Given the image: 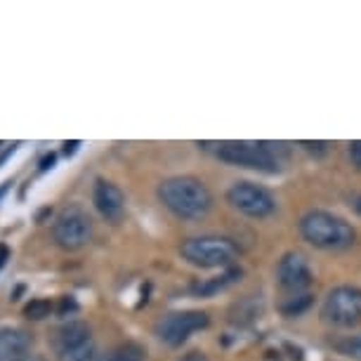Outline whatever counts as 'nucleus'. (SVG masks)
Segmentation results:
<instances>
[{"label": "nucleus", "mask_w": 361, "mask_h": 361, "mask_svg": "<svg viewBox=\"0 0 361 361\" xmlns=\"http://www.w3.org/2000/svg\"><path fill=\"white\" fill-rule=\"evenodd\" d=\"M5 192H8V185H3V187H0V199H3V194Z\"/></svg>", "instance_id": "24"}, {"label": "nucleus", "mask_w": 361, "mask_h": 361, "mask_svg": "<svg viewBox=\"0 0 361 361\" xmlns=\"http://www.w3.org/2000/svg\"><path fill=\"white\" fill-rule=\"evenodd\" d=\"M336 350L354 361H361V336H347L336 343Z\"/></svg>", "instance_id": "16"}, {"label": "nucleus", "mask_w": 361, "mask_h": 361, "mask_svg": "<svg viewBox=\"0 0 361 361\" xmlns=\"http://www.w3.org/2000/svg\"><path fill=\"white\" fill-rule=\"evenodd\" d=\"M210 319L206 312L185 310V312H170L156 324V338L168 347H180L187 343L196 331L208 329Z\"/></svg>", "instance_id": "9"}, {"label": "nucleus", "mask_w": 361, "mask_h": 361, "mask_svg": "<svg viewBox=\"0 0 361 361\" xmlns=\"http://www.w3.org/2000/svg\"><path fill=\"white\" fill-rule=\"evenodd\" d=\"M238 279H241V269L229 267L227 271H222L220 276H210V279H203V281H199V283H194L192 293L199 298H213V295H217V293L231 288Z\"/></svg>", "instance_id": "13"}, {"label": "nucleus", "mask_w": 361, "mask_h": 361, "mask_svg": "<svg viewBox=\"0 0 361 361\" xmlns=\"http://www.w3.org/2000/svg\"><path fill=\"white\" fill-rule=\"evenodd\" d=\"M276 279H279V286L286 290H305L314 281V274H312L307 257L293 250V253H286L281 260H279Z\"/></svg>", "instance_id": "10"}, {"label": "nucleus", "mask_w": 361, "mask_h": 361, "mask_svg": "<svg viewBox=\"0 0 361 361\" xmlns=\"http://www.w3.org/2000/svg\"><path fill=\"white\" fill-rule=\"evenodd\" d=\"M76 310H78L76 300H73V298H69V295H66V298H62V300H59V305H57V314H59V317L73 314V312H76Z\"/></svg>", "instance_id": "18"}, {"label": "nucleus", "mask_w": 361, "mask_h": 361, "mask_svg": "<svg viewBox=\"0 0 361 361\" xmlns=\"http://www.w3.org/2000/svg\"><path fill=\"white\" fill-rule=\"evenodd\" d=\"M80 145V142H66V145H64V152L66 154H73V152H76V147Z\"/></svg>", "instance_id": "23"}, {"label": "nucleus", "mask_w": 361, "mask_h": 361, "mask_svg": "<svg viewBox=\"0 0 361 361\" xmlns=\"http://www.w3.org/2000/svg\"><path fill=\"white\" fill-rule=\"evenodd\" d=\"M350 156H352V161L361 168V142H354V145L350 147Z\"/></svg>", "instance_id": "19"}, {"label": "nucleus", "mask_w": 361, "mask_h": 361, "mask_svg": "<svg viewBox=\"0 0 361 361\" xmlns=\"http://www.w3.org/2000/svg\"><path fill=\"white\" fill-rule=\"evenodd\" d=\"M217 159L229 163V166L260 170V173H276L279 170V161L271 154V149L257 145V142H224L217 149Z\"/></svg>", "instance_id": "7"}, {"label": "nucleus", "mask_w": 361, "mask_h": 361, "mask_svg": "<svg viewBox=\"0 0 361 361\" xmlns=\"http://www.w3.org/2000/svg\"><path fill=\"white\" fill-rule=\"evenodd\" d=\"M29 361H36V359H29Z\"/></svg>", "instance_id": "26"}, {"label": "nucleus", "mask_w": 361, "mask_h": 361, "mask_svg": "<svg viewBox=\"0 0 361 361\" xmlns=\"http://www.w3.org/2000/svg\"><path fill=\"white\" fill-rule=\"evenodd\" d=\"M52 310H54V305L47 298H33L24 307V317L31 319V322H43V319L52 314Z\"/></svg>", "instance_id": "15"}, {"label": "nucleus", "mask_w": 361, "mask_h": 361, "mask_svg": "<svg viewBox=\"0 0 361 361\" xmlns=\"http://www.w3.org/2000/svg\"><path fill=\"white\" fill-rule=\"evenodd\" d=\"M102 361H145V350L135 343H126L114 347Z\"/></svg>", "instance_id": "14"}, {"label": "nucleus", "mask_w": 361, "mask_h": 361, "mask_svg": "<svg viewBox=\"0 0 361 361\" xmlns=\"http://www.w3.org/2000/svg\"><path fill=\"white\" fill-rule=\"evenodd\" d=\"M354 208H357V210H359V213H361V199H359L357 203H354Z\"/></svg>", "instance_id": "25"}, {"label": "nucleus", "mask_w": 361, "mask_h": 361, "mask_svg": "<svg viewBox=\"0 0 361 361\" xmlns=\"http://www.w3.org/2000/svg\"><path fill=\"white\" fill-rule=\"evenodd\" d=\"M324 322L338 329H352L361 324V288L357 286H338L324 300Z\"/></svg>", "instance_id": "6"}, {"label": "nucleus", "mask_w": 361, "mask_h": 361, "mask_svg": "<svg viewBox=\"0 0 361 361\" xmlns=\"http://www.w3.org/2000/svg\"><path fill=\"white\" fill-rule=\"evenodd\" d=\"M52 238L62 250H80L90 243L92 238V220L80 206H66L59 210L52 224Z\"/></svg>", "instance_id": "4"}, {"label": "nucleus", "mask_w": 361, "mask_h": 361, "mask_svg": "<svg viewBox=\"0 0 361 361\" xmlns=\"http://www.w3.org/2000/svg\"><path fill=\"white\" fill-rule=\"evenodd\" d=\"M57 361H94V340L90 326L71 322L54 333Z\"/></svg>", "instance_id": "8"}, {"label": "nucleus", "mask_w": 361, "mask_h": 361, "mask_svg": "<svg viewBox=\"0 0 361 361\" xmlns=\"http://www.w3.org/2000/svg\"><path fill=\"white\" fill-rule=\"evenodd\" d=\"M159 199L170 213L182 220H201L213 208V194L199 177L175 175L159 185Z\"/></svg>", "instance_id": "1"}, {"label": "nucleus", "mask_w": 361, "mask_h": 361, "mask_svg": "<svg viewBox=\"0 0 361 361\" xmlns=\"http://www.w3.org/2000/svg\"><path fill=\"white\" fill-rule=\"evenodd\" d=\"M312 305V295H300V298H293L288 300V302L283 305V314H288V317H298V314H302L305 310H307Z\"/></svg>", "instance_id": "17"}, {"label": "nucleus", "mask_w": 361, "mask_h": 361, "mask_svg": "<svg viewBox=\"0 0 361 361\" xmlns=\"http://www.w3.org/2000/svg\"><path fill=\"white\" fill-rule=\"evenodd\" d=\"M227 201L234 210L246 217H253V220H264V217L276 213V199L269 189L255 185V182H234L227 189Z\"/></svg>", "instance_id": "5"}, {"label": "nucleus", "mask_w": 361, "mask_h": 361, "mask_svg": "<svg viewBox=\"0 0 361 361\" xmlns=\"http://www.w3.org/2000/svg\"><path fill=\"white\" fill-rule=\"evenodd\" d=\"M92 203H94V208H97V213L109 222H121V217L126 215V196L109 180L94 182Z\"/></svg>", "instance_id": "11"}, {"label": "nucleus", "mask_w": 361, "mask_h": 361, "mask_svg": "<svg viewBox=\"0 0 361 361\" xmlns=\"http://www.w3.org/2000/svg\"><path fill=\"white\" fill-rule=\"evenodd\" d=\"M300 234L307 243L322 250H343L354 243L352 224L340 215H333L329 210H310L300 217Z\"/></svg>", "instance_id": "2"}, {"label": "nucleus", "mask_w": 361, "mask_h": 361, "mask_svg": "<svg viewBox=\"0 0 361 361\" xmlns=\"http://www.w3.org/2000/svg\"><path fill=\"white\" fill-rule=\"evenodd\" d=\"M182 257L201 269H217L231 267L238 257V248L234 241L224 236H192L182 241L180 246Z\"/></svg>", "instance_id": "3"}, {"label": "nucleus", "mask_w": 361, "mask_h": 361, "mask_svg": "<svg viewBox=\"0 0 361 361\" xmlns=\"http://www.w3.org/2000/svg\"><path fill=\"white\" fill-rule=\"evenodd\" d=\"M31 338L22 329H0V361H29Z\"/></svg>", "instance_id": "12"}, {"label": "nucleus", "mask_w": 361, "mask_h": 361, "mask_svg": "<svg viewBox=\"0 0 361 361\" xmlns=\"http://www.w3.org/2000/svg\"><path fill=\"white\" fill-rule=\"evenodd\" d=\"M52 163H54V154L45 156V159L40 161V170H47V168H52Z\"/></svg>", "instance_id": "22"}, {"label": "nucleus", "mask_w": 361, "mask_h": 361, "mask_svg": "<svg viewBox=\"0 0 361 361\" xmlns=\"http://www.w3.org/2000/svg\"><path fill=\"white\" fill-rule=\"evenodd\" d=\"M182 361H208V359L203 357L201 352H189V354H185V357H182Z\"/></svg>", "instance_id": "21"}, {"label": "nucleus", "mask_w": 361, "mask_h": 361, "mask_svg": "<svg viewBox=\"0 0 361 361\" xmlns=\"http://www.w3.org/2000/svg\"><path fill=\"white\" fill-rule=\"evenodd\" d=\"M10 260V248L5 246V243H0V269L5 267V262Z\"/></svg>", "instance_id": "20"}]
</instances>
